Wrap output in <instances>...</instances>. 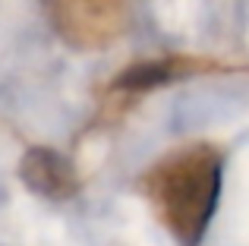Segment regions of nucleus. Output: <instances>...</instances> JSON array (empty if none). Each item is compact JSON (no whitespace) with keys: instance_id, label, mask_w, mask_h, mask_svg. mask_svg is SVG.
<instances>
[{"instance_id":"nucleus-1","label":"nucleus","mask_w":249,"mask_h":246,"mask_svg":"<svg viewBox=\"0 0 249 246\" xmlns=\"http://www.w3.org/2000/svg\"><path fill=\"white\" fill-rule=\"evenodd\" d=\"M224 155L196 142L167 152L142 177V196L180 246H199L218 209Z\"/></svg>"},{"instance_id":"nucleus-2","label":"nucleus","mask_w":249,"mask_h":246,"mask_svg":"<svg viewBox=\"0 0 249 246\" xmlns=\"http://www.w3.org/2000/svg\"><path fill=\"white\" fill-rule=\"evenodd\" d=\"M51 29L73 51L114 44L133 19V0H41Z\"/></svg>"},{"instance_id":"nucleus-3","label":"nucleus","mask_w":249,"mask_h":246,"mask_svg":"<svg viewBox=\"0 0 249 246\" xmlns=\"http://www.w3.org/2000/svg\"><path fill=\"white\" fill-rule=\"evenodd\" d=\"M19 177L25 180L32 193L44 199H54V202H63V199H73L76 190H79V180H76V167L67 155H60L57 148L48 145H32L29 152L19 161Z\"/></svg>"},{"instance_id":"nucleus-4","label":"nucleus","mask_w":249,"mask_h":246,"mask_svg":"<svg viewBox=\"0 0 249 246\" xmlns=\"http://www.w3.org/2000/svg\"><path fill=\"white\" fill-rule=\"evenodd\" d=\"M205 63L199 60H186V57H174V60H155V63H139V67L126 70L120 79L114 82V92H126V95H142L148 88L167 86V82H177L183 76H193Z\"/></svg>"}]
</instances>
